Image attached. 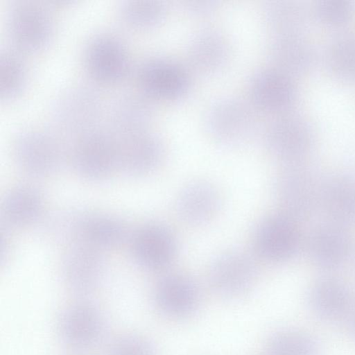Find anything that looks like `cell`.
Masks as SVG:
<instances>
[{
	"mask_svg": "<svg viewBox=\"0 0 355 355\" xmlns=\"http://www.w3.org/2000/svg\"><path fill=\"white\" fill-rule=\"evenodd\" d=\"M324 177L309 160L284 164L274 184L279 212L298 223L312 218L320 209Z\"/></svg>",
	"mask_w": 355,
	"mask_h": 355,
	"instance_id": "1",
	"label": "cell"
},
{
	"mask_svg": "<svg viewBox=\"0 0 355 355\" xmlns=\"http://www.w3.org/2000/svg\"><path fill=\"white\" fill-rule=\"evenodd\" d=\"M11 151L17 168L32 178H46L56 173L68 159V150L52 132L31 127L18 132Z\"/></svg>",
	"mask_w": 355,
	"mask_h": 355,
	"instance_id": "2",
	"label": "cell"
},
{
	"mask_svg": "<svg viewBox=\"0 0 355 355\" xmlns=\"http://www.w3.org/2000/svg\"><path fill=\"white\" fill-rule=\"evenodd\" d=\"M252 104L242 98H221L209 107L205 125L209 136L217 144L229 148L242 146L258 131L259 115Z\"/></svg>",
	"mask_w": 355,
	"mask_h": 355,
	"instance_id": "3",
	"label": "cell"
},
{
	"mask_svg": "<svg viewBox=\"0 0 355 355\" xmlns=\"http://www.w3.org/2000/svg\"><path fill=\"white\" fill-rule=\"evenodd\" d=\"M262 139L267 151L284 164L308 161L315 146V132L304 117L278 114L264 128Z\"/></svg>",
	"mask_w": 355,
	"mask_h": 355,
	"instance_id": "4",
	"label": "cell"
},
{
	"mask_svg": "<svg viewBox=\"0 0 355 355\" xmlns=\"http://www.w3.org/2000/svg\"><path fill=\"white\" fill-rule=\"evenodd\" d=\"M68 150V159L80 178L101 181L117 171L114 135L98 127L73 137Z\"/></svg>",
	"mask_w": 355,
	"mask_h": 355,
	"instance_id": "5",
	"label": "cell"
},
{
	"mask_svg": "<svg viewBox=\"0 0 355 355\" xmlns=\"http://www.w3.org/2000/svg\"><path fill=\"white\" fill-rule=\"evenodd\" d=\"M103 111L102 98L94 87L73 85L59 94L51 107L55 127L73 137L97 127Z\"/></svg>",
	"mask_w": 355,
	"mask_h": 355,
	"instance_id": "6",
	"label": "cell"
},
{
	"mask_svg": "<svg viewBox=\"0 0 355 355\" xmlns=\"http://www.w3.org/2000/svg\"><path fill=\"white\" fill-rule=\"evenodd\" d=\"M7 32L18 52L34 53L44 49L54 33V22L47 8L31 1L12 4L7 15Z\"/></svg>",
	"mask_w": 355,
	"mask_h": 355,
	"instance_id": "7",
	"label": "cell"
},
{
	"mask_svg": "<svg viewBox=\"0 0 355 355\" xmlns=\"http://www.w3.org/2000/svg\"><path fill=\"white\" fill-rule=\"evenodd\" d=\"M252 242L259 257L268 262L280 263L296 257L304 248V239L298 223L279 212L259 223Z\"/></svg>",
	"mask_w": 355,
	"mask_h": 355,
	"instance_id": "8",
	"label": "cell"
},
{
	"mask_svg": "<svg viewBox=\"0 0 355 355\" xmlns=\"http://www.w3.org/2000/svg\"><path fill=\"white\" fill-rule=\"evenodd\" d=\"M348 229L326 220L312 229L304 239V248L311 262L324 274L341 269L352 257L354 245Z\"/></svg>",
	"mask_w": 355,
	"mask_h": 355,
	"instance_id": "9",
	"label": "cell"
},
{
	"mask_svg": "<svg viewBox=\"0 0 355 355\" xmlns=\"http://www.w3.org/2000/svg\"><path fill=\"white\" fill-rule=\"evenodd\" d=\"M105 317L91 301L78 300L69 305L60 315L58 331L68 347L85 350L99 344L106 332Z\"/></svg>",
	"mask_w": 355,
	"mask_h": 355,
	"instance_id": "10",
	"label": "cell"
},
{
	"mask_svg": "<svg viewBox=\"0 0 355 355\" xmlns=\"http://www.w3.org/2000/svg\"><path fill=\"white\" fill-rule=\"evenodd\" d=\"M257 278V266L247 253L232 250L218 254L211 263L208 281L220 297L235 299L247 293Z\"/></svg>",
	"mask_w": 355,
	"mask_h": 355,
	"instance_id": "11",
	"label": "cell"
},
{
	"mask_svg": "<svg viewBox=\"0 0 355 355\" xmlns=\"http://www.w3.org/2000/svg\"><path fill=\"white\" fill-rule=\"evenodd\" d=\"M84 62L89 75L103 84L123 80L130 65L125 44L111 33H100L91 38L85 49Z\"/></svg>",
	"mask_w": 355,
	"mask_h": 355,
	"instance_id": "12",
	"label": "cell"
},
{
	"mask_svg": "<svg viewBox=\"0 0 355 355\" xmlns=\"http://www.w3.org/2000/svg\"><path fill=\"white\" fill-rule=\"evenodd\" d=\"M137 79L141 92L152 101L178 100L190 87L188 71L165 58H152L142 62L137 69Z\"/></svg>",
	"mask_w": 355,
	"mask_h": 355,
	"instance_id": "13",
	"label": "cell"
},
{
	"mask_svg": "<svg viewBox=\"0 0 355 355\" xmlns=\"http://www.w3.org/2000/svg\"><path fill=\"white\" fill-rule=\"evenodd\" d=\"M114 135L117 171L130 177H142L152 173L161 163L164 145L155 133L144 130Z\"/></svg>",
	"mask_w": 355,
	"mask_h": 355,
	"instance_id": "14",
	"label": "cell"
},
{
	"mask_svg": "<svg viewBox=\"0 0 355 355\" xmlns=\"http://www.w3.org/2000/svg\"><path fill=\"white\" fill-rule=\"evenodd\" d=\"M64 219L62 228L73 243H85L103 251L120 245L128 236L126 224L110 215L78 212Z\"/></svg>",
	"mask_w": 355,
	"mask_h": 355,
	"instance_id": "15",
	"label": "cell"
},
{
	"mask_svg": "<svg viewBox=\"0 0 355 355\" xmlns=\"http://www.w3.org/2000/svg\"><path fill=\"white\" fill-rule=\"evenodd\" d=\"M130 251L142 269L156 272L167 268L177 253L173 232L164 224L150 223L137 228L130 238Z\"/></svg>",
	"mask_w": 355,
	"mask_h": 355,
	"instance_id": "16",
	"label": "cell"
},
{
	"mask_svg": "<svg viewBox=\"0 0 355 355\" xmlns=\"http://www.w3.org/2000/svg\"><path fill=\"white\" fill-rule=\"evenodd\" d=\"M106 272L103 251L85 243L73 242L62 260L61 273L65 284L79 294L98 288Z\"/></svg>",
	"mask_w": 355,
	"mask_h": 355,
	"instance_id": "17",
	"label": "cell"
},
{
	"mask_svg": "<svg viewBox=\"0 0 355 355\" xmlns=\"http://www.w3.org/2000/svg\"><path fill=\"white\" fill-rule=\"evenodd\" d=\"M248 88L252 104L257 110L277 115L288 112L298 96L293 78L272 67L254 73Z\"/></svg>",
	"mask_w": 355,
	"mask_h": 355,
	"instance_id": "18",
	"label": "cell"
},
{
	"mask_svg": "<svg viewBox=\"0 0 355 355\" xmlns=\"http://www.w3.org/2000/svg\"><path fill=\"white\" fill-rule=\"evenodd\" d=\"M200 301V291L196 282L182 273H171L163 277L153 293V302L162 315L173 319L191 315Z\"/></svg>",
	"mask_w": 355,
	"mask_h": 355,
	"instance_id": "19",
	"label": "cell"
},
{
	"mask_svg": "<svg viewBox=\"0 0 355 355\" xmlns=\"http://www.w3.org/2000/svg\"><path fill=\"white\" fill-rule=\"evenodd\" d=\"M327 221L346 227L355 225V172L352 169L324 175L320 209Z\"/></svg>",
	"mask_w": 355,
	"mask_h": 355,
	"instance_id": "20",
	"label": "cell"
},
{
	"mask_svg": "<svg viewBox=\"0 0 355 355\" xmlns=\"http://www.w3.org/2000/svg\"><path fill=\"white\" fill-rule=\"evenodd\" d=\"M271 67L292 78L306 74L314 67L317 54L304 34H276L267 44Z\"/></svg>",
	"mask_w": 355,
	"mask_h": 355,
	"instance_id": "21",
	"label": "cell"
},
{
	"mask_svg": "<svg viewBox=\"0 0 355 355\" xmlns=\"http://www.w3.org/2000/svg\"><path fill=\"white\" fill-rule=\"evenodd\" d=\"M354 299V295L346 283L331 274L318 279L306 294L311 310L317 317L329 322L346 319Z\"/></svg>",
	"mask_w": 355,
	"mask_h": 355,
	"instance_id": "22",
	"label": "cell"
},
{
	"mask_svg": "<svg viewBox=\"0 0 355 355\" xmlns=\"http://www.w3.org/2000/svg\"><path fill=\"white\" fill-rule=\"evenodd\" d=\"M229 44L220 31L205 28L190 39L186 49L189 69L203 77L212 76L225 66L229 58Z\"/></svg>",
	"mask_w": 355,
	"mask_h": 355,
	"instance_id": "23",
	"label": "cell"
},
{
	"mask_svg": "<svg viewBox=\"0 0 355 355\" xmlns=\"http://www.w3.org/2000/svg\"><path fill=\"white\" fill-rule=\"evenodd\" d=\"M219 204V193L211 183L195 181L185 186L178 194L175 211L182 222L198 226L214 218Z\"/></svg>",
	"mask_w": 355,
	"mask_h": 355,
	"instance_id": "24",
	"label": "cell"
},
{
	"mask_svg": "<svg viewBox=\"0 0 355 355\" xmlns=\"http://www.w3.org/2000/svg\"><path fill=\"white\" fill-rule=\"evenodd\" d=\"M108 111L110 130L116 135L146 130L153 115L152 100L141 92L120 95Z\"/></svg>",
	"mask_w": 355,
	"mask_h": 355,
	"instance_id": "25",
	"label": "cell"
},
{
	"mask_svg": "<svg viewBox=\"0 0 355 355\" xmlns=\"http://www.w3.org/2000/svg\"><path fill=\"white\" fill-rule=\"evenodd\" d=\"M44 198L35 187L21 184L10 189L1 202V217L11 227H24L33 225L41 217Z\"/></svg>",
	"mask_w": 355,
	"mask_h": 355,
	"instance_id": "26",
	"label": "cell"
},
{
	"mask_svg": "<svg viewBox=\"0 0 355 355\" xmlns=\"http://www.w3.org/2000/svg\"><path fill=\"white\" fill-rule=\"evenodd\" d=\"M267 26L276 34H304L313 17L311 8L297 0H270L261 8Z\"/></svg>",
	"mask_w": 355,
	"mask_h": 355,
	"instance_id": "27",
	"label": "cell"
},
{
	"mask_svg": "<svg viewBox=\"0 0 355 355\" xmlns=\"http://www.w3.org/2000/svg\"><path fill=\"white\" fill-rule=\"evenodd\" d=\"M322 58L334 78L355 83V34L340 33L333 37L324 49Z\"/></svg>",
	"mask_w": 355,
	"mask_h": 355,
	"instance_id": "28",
	"label": "cell"
},
{
	"mask_svg": "<svg viewBox=\"0 0 355 355\" xmlns=\"http://www.w3.org/2000/svg\"><path fill=\"white\" fill-rule=\"evenodd\" d=\"M168 6L160 0H124L119 5L122 20L132 27L147 29L155 28L165 19Z\"/></svg>",
	"mask_w": 355,
	"mask_h": 355,
	"instance_id": "29",
	"label": "cell"
},
{
	"mask_svg": "<svg viewBox=\"0 0 355 355\" xmlns=\"http://www.w3.org/2000/svg\"><path fill=\"white\" fill-rule=\"evenodd\" d=\"M26 65L18 53L2 51L0 54V98L10 101L17 97L27 83Z\"/></svg>",
	"mask_w": 355,
	"mask_h": 355,
	"instance_id": "30",
	"label": "cell"
},
{
	"mask_svg": "<svg viewBox=\"0 0 355 355\" xmlns=\"http://www.w3.org/2000/svg\"><path fill=\"white\" fill-rule=\"evenodd\" d=\"M315 340L305 333L284 329L274 333L266 345V355H318Z\"/></svg>",
	"mask_w": 355,
	"mask_h": 355,
	"instance_id": "31",
	"label": "cell"
},
{
	"mask_svg": "<svg viewBox=\"0 0 355 355\" xmlns=\"http://www.w3.org/2000/svg\"><path fill=\"white\" fill-rule=\"evenodd\" d=\"M313 16L329 26H340L347 24L355 13L353 0H318L312 8Z\"/></svg>",
	"mask_w": 355,
	"mask_h": 355,
	"instance_id": "32",
	"label": "cell"
},
{
	"mask_svg": "<svg viewBox=\"0 0 355 355\" xmlns=\"http://www.w3.org/2000/svg\"><path fill=\"white\" fill-rule=\"evenodd\" d=\"M105 355H157L154 345L146 337L126 334L114 339Z\"/></svg>",
	"mask_w": 355,
	"mask_h": 355,
	"instance_id": "33",
	"label": "cell"
},
{
	"mask_svg": "<svg viewBox=\"0 0 355 355\" xmlns=\"http://www.w3.org/2000/svg\"><path fill=\"white\" fill-rule=\"evenodd\" d=\"M180 3L189 15L198 18L210 16L218 7V1L211 0H185Z\"/></svg>",
	"mask_w": 355,
	"mask_h": 355,
	"instance_id": "34",
	"label": "cell"
},
{
	"mask_svg": "<svg viewBox=\"0 0 355 355\" xmlns=\"http://www.w3.org/2000/svg\"><path fill=\"white\" fill-rule=\"evenodd\" d=\"M345 320L348 332L350 336L355 340V295L352 306Z\"/></svg>",
	"mask_w": 355,
	"mask_h": 355,
	"instance_id": "35",
	"label": "cell"
}]
</instances>
